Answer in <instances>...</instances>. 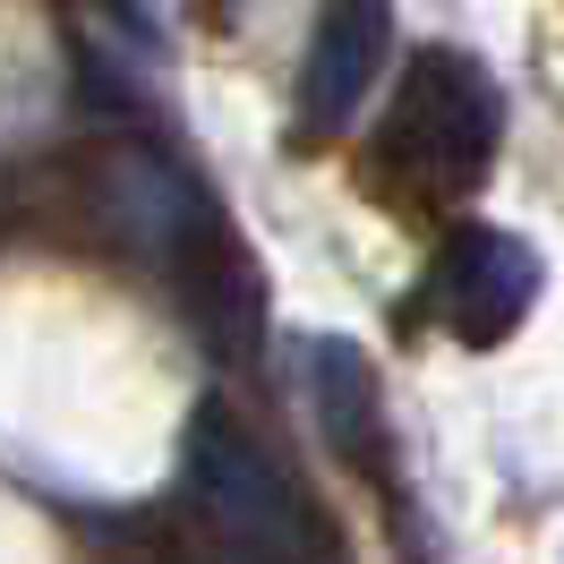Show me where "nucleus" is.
I'll list each match as a JSON object with an SVG mask.
<instances>
[{
    "label": "nucleus",
    "instance_id": "1",
    "mask_svg": "<svg viewBox=\"0 0 564 564\" xmlns=\"http://www.w3.org/2000/svg\"><path fill=\"white\" fill-rule=\"evenodd\" d=\"M496 138H505V95L496 77L454 52V43H427L402 69V95H393V120L377 154H386L393 180H411L420 197H470L496 163Z\"/></svg>",
    "mask_w": 564,
    "mask_h": 564
},
{
    "label": "nucleus",
    "instance_id": "2",
    "mask_svg": "<svg viewBox=\"0 0 564 564\" xmlns=\"http://www.w3.org/2000/svg\"><path fill=\"white\" fill-rule=\"evenodd\" d=\"M188 488L206 505V522L223 530V547L265 564H325V530L308 513V496L291 488V470L223 402H206L188 420Z\"/></svg>",
    "mask_w": 564,
    "mask_h": 564
},
{
    "label": "nucleus",
    "instance_id": "3",
    "mask_svg": "<svg viewBox=\"0 0 564 564\" xmlns=\"http://www.w3.org/2000/svg\"><path fill=\"white\" fill-rule=\"evenodd\" d=\"M436 300H445V317H454L462 343H505L513 325L530 317V300H539V257L530 240L513 231H454L445 248V274H436Z\"/></svg>",
    "mask_w": 564,
    "mask_h": 564
},
{
    "label": "nucleus",
    "instance_id": "4",
    "mask_svg": "<svg viewBox=\"0 0 564 564\" xmlns=\"http://www.w3.org/2000/svg\"><path fill=\"white\" fill-rule=\"evenodd\" d=\"M393 52V0H325L308 69H300V120L308 129H343L359 111V95L377 86Z\"/></svg>",
    "mask_w": 564,
    "mask_h": 564
},
{
    "label": "nucleus",
    "instance_id": "5",
    "mask_svg": "<svg viewBox=\"0 0 564 564\" xmlns=\"http://www.w3.org/2000/svg\"><path fill=\"white\" fill-rule=\"evenodd\" d=\"M104 180H111V188H104L111 223H120V240L138 248L145 265H172L180 248L206 231V214H214V197L180 172L172 154H154V145H129Z\"/></svg>",
    "mask_w": 564,
    "mask_h": 564
},
{
    "label": "nucleus",
    "instance_id": "6",
    "mask_svg": "<svg viewBox=\"0 0 564 564\" xmlns=\"http://www.w3.org/2000/svg\"><path fill=\"white\" fill-rule=\"evenodd\" d=\"M308 393H317V427L334 436V454L351 470H386V402H377V368L359 343L343 334H317L308 343Z\"/></svg>",
    "mask_w": 564,
    "mask_h": 564
},
{
    "label": "nucleus",
    "instance_id": "7",
    "mask_svg": "<svg viewBox=\"0 0 564 564\" xmlns=\"http://www.w3.org/2000/svg\"><path fill=\"white\" fill-rule=\"evenodd\" d=\"M197 9H206L214 26H231V0H197Z\"/></svg>",
    "mask_w": 564,
    "mask_h": 564
}]
</instances>
